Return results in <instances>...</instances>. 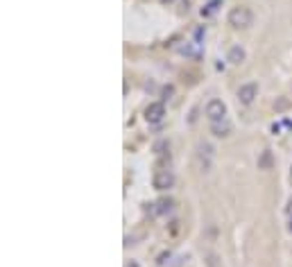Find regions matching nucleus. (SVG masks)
Listing matches in <instances>:
<instances>
[{
    "instance_id": "2",
    "label": "nucleus",
    "mask_w": 292,
    "mask_h": 267,
    "mask_svg": "<svg viewBox=\"0 0 292 267\" xmlns=\"http://www.w3.org/2000/svg\"><path fill=\"white\" fill-rule=\"evenodd\" d=\"M224 116H227V107H224L222 100H211L206 104V118L211 123H222Z\"/></svg>"
},
{
    "instance_id": "10",
    "label": "nucleus",
    "mask_w": 292,
    "mask_h": 267,
    "mask_svg": "<svg viewBox=\"0 0 292 267\" xmlns=\"http://www.w3.org/2000/svg\"><path fill=\"white\" fill-rule=\"evenodd\" d=\"M172 93H174L172 86H165V89H163V98H165V100H168V95H172Z\"/></svg>"
},
{
    "instance_id": "3",
    "label": "nucleus",
    "mask_w": 292,
    "mask_h": 267,
    "mask_svg": "<svg viewBox=\"0 0 292 267\" xmlns=\"http://www.w3.org/2000/svg\"><path fill=\"white\" fill-rule=\"evenodd\" d=\"M152 183H154V188L156 190H168V188H172L174 174L170 172V170H156V172H154Z\"/></svg>"
},
{
    "instance_id": "8",
    "label": "nucleus",
    "mask_w": 292,
    "mask_h": 267,
    "mask_svg": "<svg viewBox=\"0 0 292 267\" xmlns=\"http://www.w3.org/2000/svg\"><path fill=\"white\" fill-rule=\"evenodd\" d=\"M172 206H174V202L170 197H161L156 202V213L158 215H168V213L172 211Z\"/></svg>"
},
{
    "instance_id": "15",
    "label": "nucleus",
    "mask_w": 292,
    "mask_h": 267,
    "mask_svg": "<svg viewBox=\"0 0 292 267\" xmlns=\"http://www.w3.org/2000/svg\"><path fill=\"white\" fill-rule=\"evenodd\" d=\"M290 179H292V174H290Z\"/></svg>"
},
{
    "instance_id": "5",
    "label": "nucleus",
    "mask_w": 292,
    "mask_h": 267,
    "mask_svg": "<svg viewBox=\"0 0 292 267\" xmlns=\"http://www.w3.org/2000/svg\"><path fill=\"white\" fill-rule=\"evenodd\" d=\"M258 95V86L256 84H243L240 89H238V100L243 104H252L254 100H256Z\"/></svg>"
},
{
    "instance_id": "16",
    "label": "nucleus",
    "mask_w": 292,
    "mask_h": 267,
    "mask_svg": "<svg viewBox=\"0 0 292 267\" xmlns=\"http://www.w3.org/2000/svg\"><path fill=\"white\" fill-rule=\"evenodd\" d=\"M163 2H165V0H163Z\"/></svg>"
},
{
    "instance_id": "14",
    "label": "nucleus",
    "mask_w": 292,
    "mask_h": 267,
    "mask_svg": "<svg viewBox=\"0 0 292 267\" xmlns=\"http://www.w3.org/2000/svg\"><path fill=\"white\" fill-rule=\"evenodd\" d=\"M288 229H290V231H292V220H290V227H288Z\"/></svg>"
},
{
    "instance_id": "1",
    "label": "nucleus",
    "mask_w": 292,
    "mask_h": 267,
    "mask_svg": "<svg viewBox=\"0 0 292 267\" xmlns=\"http://www.w3.org/2000/svg\"><path fill=\"white\" fill-rule=\"evenodd\" d=\"M252 20H254V14L247 9V7H233V9L229 11V25L236 27V30H245V27H249Z\"/></svg>"
},
{
    "instance_id": "12",
    "label": "nucleus",
    "mask_w": 292,
    "mask_h": 267,
    "mask_svg": "<svg viewBox=\"0 0 292 267\" xmlns=\"http://www.w3.org/2000/svg\"><path fill=\"white\" fill-rule=\"evenodd\" d=\"M288 213L292 215V197H290V202H288Z\"/></svg>"
},
{
    "instance_id": "13",
    "label": "nucleus",
    "mask_w": 292,
    "mask_h": 267,
    "mask_svg": "<svg viewBox=\"0 0 292 267\" xmlns=\"http://www.w3.org/2000/svg\"><path fill=\"white\" fill-rule=\"evenodd\" d=\"M125 267H139V263H127Z\"/></svg>"
},
{
    "instance_id": "7",
    "label": "nucleus",
    "mask_w": 292,
    "mask_h": 267,
    "mask_svg": "<svg viewBox=\"0 0 292 267\" xmlns=\"http://www.w3.org/2000/svg\"><path fill=\"white\" fill-rule=\"evenodd\" d=\"M272 165H274V156L270 149H265L261 154V158H258V170H272Z\"/></svg>"
},
{
    "instance_id": "11",
    "label": "nucleus",
    "mask_w": 292,
    "mask_h": 267,
    "mask_svg": "<svg viewBox=\"0 0 292 267\" xmlns=\"http://www.w3.org/2000/svg\"><path fill=\"white\" fill-rule=\"evenodd\" d=\"M165 258H170V254H161V256H158V265H163V263H165Z\"/></svg>"
},
{
    "instance_id": "6",
    "label": "nucleus",
    "mask_w": 292,
    "mask_h": 267,
    "mask_svg": "<svg viewBox=\"0 0 292 267\" xmlns=\"http://www.w3.org/2000/svg\"><path fill=\"white\" fill-rule=\"evenodd\" d=\"M211 134L218 136V138H224V136L231 134V125H229L227 120H222V123H211Z\"/></svg>"
},
{
    "instance_id": "4",
    "label": "nucleus",
    "mask_w": 292,
    "mask_h": 267,
    "mask_svg": "<svg viewBox=\"0 0 292 267\" xmlns=\"http://www.w3.org/2000/svg\"><path fill=\"white\" fill-rule=\"evenodd\" d=\"M163 116H165L163 102H152L147 109H145V120H147V123H152V125L161 123V120H163Z\"/></svg>"
},
{
    "instance_id": "9",
    "label": "nucleus",
    "mask_w": 292,
    "mask_h": 267,
    "mask_svg": "<svg viewBox=\"0 0 292 267\" xmlns=\"http://www.w3.org/2000/svg\"><path fill=\"white\" fill-rule=\"evenodd\" d=\"M229 61H231V64H240V61H245V50L240 48V45H233V48L229 50Z\"/></svg>"
}]
</instances>
